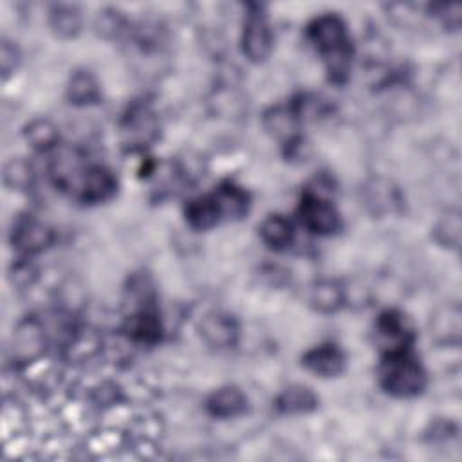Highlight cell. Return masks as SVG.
<instances>
[{"mask_svg": "<svg viewBox=\"0 0 462 462\" xmlns=\"http://www.w3.org/2000/svg\"><path fill=\"white\" fill-rule=\"evenodd\" d=\"M307 36L321 54L330 81L337 85L345 83L348 79L354 52L345 20L336 13L321 14L309 23Z\"/></svg>", "mask_w": 462, "mask_h": 462, "instance_id": "obj_1", "label": "cell"}, {"mask_svg": "<svg viewBox=\"0 0 462 462\" xmlns=\"http://www.w3.org/2000/svg\"><path fill=\"white\" fill-rule=\"evenodd\" d=\"M379 383L393 397H415L426 386V372L410 348L383 354Z\"/></svg>", "mask_w": 462, "mask_h": 462, "instance_id": "obj_2", "label": "cell"}, {"mask_svg": "<svg viewBox=\"0 0 462 462\" xmlns=\"http://www.w3.org/2000/svg\"><path fill=\"white\" fill-rule=\"evenodd\" d=\"M240 45L244 56L253 63H260L269 58L273 51V31L262 5H249L242 25Z\"/></svg>", "mask_w": 462, "mask_h": 462, "instance_id": "obj_3", "label": "cell"}, {"mask_svg": "<svg viewBox=\"0 0 462 462\" xmlns=\"http://www.w3.org/2000/svg\"><path fill=\"white\" fill-rule=\"evenodd\" d=\"M298 218L314 235H332L341 227V217L334 204L312 189L303 193L298 206Z\"/></svg>", "mask_w": 462, "mask_h": 462, "instance_id": "obj_4", "label": "cell"}, {"mask_svg": "<svg viewBox=\"0 0 462 462\" xmlns=\"http://www.w3.org/2000/svg\"><path fill=\"white\" fill-rule=\"evenodd\" d=\"M375 337L383 354L410 348L413 341V327L408 318L399 310H384L375 321Z\"/></svg>", "mask_w": 462, "mask_h": 462, "instance_id": "obj_5", "label": "cell"}, {"mask_svg": "<svg viewBox=\"0 0 462 462\" xmlns=\"http://www.w3.org/2000/svg\"><path fill=\"white\" fill-rule=\"evenodd\" d=\"M45 341H47V332L40 319L27 318L20 321L13 332V343H11L13 359L22 363H31L38 359L43 354Z\"/></svg>", "mask_w": 462, "mask_h": 462, "instance_id": "obj_6", "label": "cell"}, {"mask_svg": "<svg viewBox=\"0 0 462 462\" xmlns=\"http://www.w3.org/2000/svg\"><path fill=\"white\" fill-rule=\"evenodd\" d=\"M157 119L155 114L146 105H134L128 108L121 121V132L130 146H146L157 137Z\"/></svg>", "mask_w": 462, "mask_h": 462, "instance_id": "obj_7", "label": "cell"}, {"mask_svg": "<svg viewBox=\"0 0 462 462\" xmlns=\"http://www.w3.org/2000/svg\"><path fill=\"white\" fill-rule=\"evenodd\" d=\"M52 240H54L52 229L32 217L20 218L11 231L13 245L23 254H36L47 249L52 244Z\"/></svg>", "mask_w": 462, "mask_h": 462, "instance_id": "obj_8", "label": "cell"}, {"mask_svg": "<svg viewBox=\"0 0 462 462\" xmlns=\"http://www.w3.org/2000/svg\"><path fill=\"white\" fill-rule=\"evenodd\" d=\"M117 180L114 173L105 166H87L78 186L76 193L81 202L96 204L110 199L116 193Z\"/></svg>", "mask_w": 462, "mask_h": 462, "instance_id": "obj_9", "label": "cell"}, {"mask_svg": "<svg viewBox=\"0 0 462 462\" xmlns=\"http://www.w3.org/2000/svg\"><path fill=\"white\" fill-rule=\"evenodd\" d=\"M303 366L319 377H336L346 366L343 350L334 343H323L307 350L301 357Z\"/></svg>", "mask_w": 462, "mask_h": 462, "instance_id": "obj_10", "label": "cell"}, {"mask_svg": "<svg viewBox=\"0 0 462 462\" xmlns=\"http://www.w3.org/2000/svg\"><path fill=\"white\" fill-rule=\"evenodd\" d=\"M204 341L217 348H229L238 339V323L227 312H208L199 325Z\"/></svg>", "mask_w": 462, "mask_h": 462, "instance_id": "obj_11", "label": "cell"}, {"mask_svg": "<svg viewBox=\"0 0 462 462\" xmlns=\"http://www.w3.org/2000/svg\"><path fill=\"white\" fill-rule=\"evenodd\" d=\"M204 406L215 419H235L245 413L247 397L236 386H220L208 395Z\"/></svg>", "mask_w": 462, "mask_h": 462, "instance_id": "obj_12", "label": "cell"}, {"mask_svg": "<svg viewBox=\"0 0 462 462\" xmlns=\"http://www.w3.org/2000/svg\"><path fill=\"white\" fill-rule=\"evenodd\" d=\"M123 330L130 339L144 345H155L162 336L161 319L157 312H153L148 307H141L135 312H132L126 318Z\"/></svg>", "mask_w": 462, "mask_h": 462, "instance_id": "obj_13", "label": "cell"}, {"mask_svg": "<svg viewBox=\"0 0 462 462\" xmlns=\"http://www.w3.org/2000/svg\"><path fill=\"white\" fill-rule=\"evenodd\" d=\"M184 217L193 229L204 231L215 227L222 220V211L215 195L208 193L189 199L184 206Z\"/></svg>", "mask_w": 462, "mask_h": 462, "instance_id": "obj_14", "label": "cell"}, {"mask_svg": "<svg viewBox=\"0 0 462 462\" xmlns=\"http://www.w3.org/2000/svg\"><path fill=\"white\" fill-rule=\"evenodd\" d=\"M300 123H301V119H300V116H298V112H296L292 103L273 106V108H269L263 114V126H265V130L269 134H273L274 137L283 139L285 144L291 143L292 139L300 137L296 134Z\"/></svg>", "mask_w": 462, "mask_h": 462, "instance_id": "obj_15", "label": "cell"}, {"mask_svg": "<svg viewBox=\"0 0 462 462\" xmlns=\"http://www.w3.org/2000/svg\"><path fill=\"white\" fill-rule=\"evenodd\" d=\"M318 406V397L316 393L303 384H291L283 388L276 399H274V408L282 415H301L309 413Z\"/></svg>", "mask_w": 462, "mask_h": 462, "instance_id": "obj_16", "label": "cell"}, {"mask_svg": "<svg viewBox=\"0 0 462 462\" xmlns=\"http://www.w3.org/2000/svg\"><path fill=\"white\" fill-rule=\"evenodd\" d=\"M258 235L267 247L274 251H282L292 244L294 226L283 215H278V213L267 215L258 226Z\"/></svg>", "mask_w": 462, "mask_h": 462, "instance_id": "obj_17", "label": "cell"}, {"mask_svg": "<svg viewBox=\"0 0 462 462\" xmlns=\"http://www.w3.org/2000/svg\"><path fill=\"white\" fill-rule=\"evenodd\" d=\"M309 303L321 314H332L345 303V289L336 280H319L310 285Z\"/></svg>", "mask_w": 462, "mask_h": 462, "instance_id": "obj_18", "label": "cell"}, {"mask_svg": "<svg viewBox=\"0 0 462 462\" xmlns=\"http://www.w3.org/2000/svg\"><path fill=\"white\" fill-rule=\"evenodd\" d=\"M67 97L72 105H78V106L97 103L101 97V88L96 76L87 69L74 70L67 85Z\"/></svg>", "mask_w": 462, "mask_h": 462, "instance_id": "obj_19", "label": "cell"}, {"mask_svg": "<svg viewBox=\"0 0 462 462\" xmlns=\"http://www.w3.org/2000/svg\"><path fill=\"white\" fill-rule=\"evenodd\" d=\"M220 211H222V218H236V217H244L247 213L249 208V195L245 193V189H242L240 186L233 184V182H222L218 184V188L213 191Z\"/></svg>", "mask_w": 462, "mask_h": 462, "instance_id": "obj_20", "label": "cell"}, {"mask_svg": "<svg viewBox=\"0 0 462 462\" xmlns=\"http://www.w3.org/2000/svg\"><path fill=\"white\" fill-rule=\"evenodd\" d=\"M51 29L60 38H74L81 29V14L76 5L69 4H58L52 5L49 14Z\"/></svg>", "mask_w": 462, "mask_h": 462, "instance_id": "obj_21", "label": "cell"}, {"mask_svg": "<svg viewBox=\"0 0 462 462\" xmlns=\"http://www.w3.org/2000/svg\"><path fill=\"white\" fill-rule=\"evenodd\" d=\"M23 135L25 139L31 143V146L34 150H40V152H49V150H54L58 146V128L54 126L52 121L49 119H32L25 130H23Z\"/></svg>", "mask_w": 462, "mask_h": 462, "instance_id": "obj_22", "label": "cell"}, {"mask_svg": "<svg viewBox=\"0 0 462 462\" xmlns=\"http://www.w3.org/2000/svg\"><path fill=\"white\" fill-rule=\"evenodd\" d=\"M4 182L11 189H27L32 182L31 166L20 157L9 159L4 166Z\"/></svg>", "mask_w": 462, "mask_h": 462, "instance_id": "obj_23", "label": "cell"}, {"mask_svg": "<svg viewBox=\"0 0 462 462\" xmlns=\"http://www.w3.org/2000/svg\"><path fill=\"white\" fill-rule=\"evenodd\" d=\"M431 328H433L431 334H435V336H446L448 334V341L458 343V337H460V309L457 305L442 309L437 314Z\"/></svg>", "mask_w": 462, "mask_h": 462, "instance_id": "obj_24", "label": "cell"}, {"mask_svg": "<svg viewBox=\"0 0 462 462\" xmlns=\"http://www.w3.org/2000/svg\"><path fill=\"white\" fill-rule=\"evenodd\" d=\"M435 236L442 245L458 247L460 242V213L449 211L435 226Z\"/></svg>", "mask_w": 462, "mask_h": 462, "instance_id": "obj_25", "label": "cell"}, {"mask_svg": "<svg viewBox=\"0 0 462 462\" xmlns=\"http://www.w3.org/2000/svg\"><path fill=\"white\" fill-rule=\"evenodd\" d=\"M20 61V52L14 45H11V42L4 40L2 42V49H0V63H2V76L4 79L14 72V69L18 67Z\"/></svg>", "mask_w": 462, "mask_h": 462, "instance_id": "obj_26", "label": "cell"}, {"mask_svg": "<svg viewBox=\"0 0 462 462\" xmlns=\"http://www.w3.org/2000/svg\"><path fill=\"white\" fill-rule=\"evenodd\" d=\"M99 23L97 27L103 31V32H119L121 27H123V22L119 18V13L114 11V9H108V11H103L99 13Z\"/></svg>", "mask_w": 462, "mask_h": 462, "instance_id": "obj_27", "label": "cell"}]
</instances>
